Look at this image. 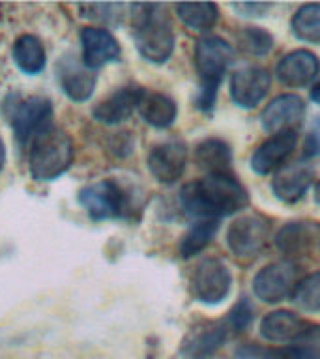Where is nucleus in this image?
Wrapping results in <instances>:
<instances>
[{"label":"nucleus","mask_w":320,"mask_h":359,"mask_svg":"<svg viewBox=\"0 0 320 359\" xmlns=\"http://www.w3.org/2000/svg\"><path fill=\"white\" fill-rule=\"evenodd\" d=\"M139 112L146 123L154 128H168L176 120V103L159 92H146L139 103Z\"/></svg>","instance_id":"nucleus-25"},{"label":"nucleus","mask_w":320,"mask_h":359,"mask_svg":"<svg viewBox=\"0 0 320 359\" xmlns=\"http://www.w3.org/2000/svg\"><path fill=\"white\" fill-rule=\"evenodd\" d=\"M313 178L314 172L309 165L294 163V165L279 168V172L275 174L274 182H272V189H274V195L279 201L292 204V202H298L307 193Z\"/></svg>","instance_id":"nucleus-19"},{"label":"nucleus","mask_w":320,"mask_h":359,"mask_svg":"<svg viewBox=\"0 0 320 359\" xmlns=\"http://www.w3.org/2000/svg\"><path fill=\"white\" fill-rule=\"evenodd\" d=\"M81 10L86 13L84 17L95 19V21L103 22H116L120 19V11L124 10V6L120 4H83Z\"/></svg>","instance_id":"nucleus-32"},{"label":"nucleus","mask_w":320,"mask_h":359,"mask_svg":"<svg viewBox=\"0 0 320 359\" xmlns=\"http://www.w3.org/2000/svg\"><path fill=\"white\" fill-rule=\"evenodd\" d=\"M6 114L19 144L22 146L30 144L34 137H38L44 129L53 126L51 101L39 95H32L27 100L15 97L13 105H6Z\"/></svg>","instance_id":"nucleus-5"},{"label":"nucleus","mask_w":320,"mask_h":359,"mask_svg":"<svg viewBox=\"0 0 320 359\" xmlns=\"http://www.w3.org/2000/svg\"><path fill=\"white\" fill-rule=\"evenodd\" d=\"M298 135L296 131H285V133L274 135L272 139L258 146L257 151L251 157V168L257 174H269L283 168V163L291 157L292 150L296 148Z\"/></svg>","instance_id":"nucleus-17"},{"label":"nucleus","mask_w":320,"mask_h":359,"mask_svg":"<svg viewBox=\"0 0 320 359\" xmlns=\"http://www.w3.org/2000/svg\"><path fill=\"white\" fill-rule=\"evenodd\" d=\"M232 60V49L223 38L208 36L196 41L195 64L201 77V90L196 97V107L201 111H212L218 97V88L223 81L227 67Z\"/></svg>","instance_id":"nucleus-4"},{"label":"nucleus","mask_w":320,"mask_h":359,"mask_svg":"<svg viewBox=\"0 0 320 359\" xmlns=\"http://www.w3.org/2000/svg\"><path fill=\"white\" fill-rule=\"evenodd\" d=\"M320 62L311 50H294L277 66V79L286 86H305L319 75Z\"/></svg>","instance_id":"nucleus-20"},{"label":"nucleus","mask_w":320,"mask_h":359,"mask_svg":"<svg viewBox=\"0 0 320 359\" xmlns=\"http://www.w3.org/2000/svg\"><path fill=\"white\" fill-rule=\"evenodd\" d=\"M229 335L225 322H202L184 339L182 355L185 359H210L227 342Z\"/></svg>","instance_id":"nucleus-12"},{"label":"nucleus","mask_w":320,"mask_h":359,"mask_svg":"<svg viewBox=\"0 0 320 359\" xmlns=\"http://www.w3.org/2000/svg\"><path fill=\"white\" fill-rule=\"evenodd\" d=\"M307 330V324L291 311H274L264 316L260 324V335L272 342H292Z\"/></svg>","instance_id":"nucleus-22"},{"label":"nucleus","mask_w":320,"mask_h":359,"mask_svg":"<svg viewBox=\"0 0 320 359\" xmlns=\"http://www.w3.org/2000/svg\"><path fill=\"white\" fill-rule=\"evenodd\" d=\"M298 266L288 262H274L268 264L255 275L253 279V292L258 299L266 303L283 302L285 297L294 294L298 286Z\"/></svg>","instance_id":"nucleus-8"},{"label":"nucleus","mask_w":320,"mask_h":359,"mask_svg":"<svg viewBox=\"0 0 320 359\" xmlns=\"http://www.w3.org/2000/svg\"><path fill=\"white\" fill-rule=\"evenodd\" d=\"M79 202L94 221L124 217L129 204L126 191L112 180H101L83 187L79 191Z\"/></svg>","instance_id":"nucleus-6"},{"label":"nucleus","mask_w":320,"mask_h":359,"mask_svg":"<svg viewBox=\"0 0 320 359\" xmlns=\"http://www.w3.org/2000/svg\"><path fill=\"white\" fill-rule=\"evenodd\" d=\"M311 100L316 101V103H320V81L313 86V90H311Z\"/></svg>","instance_id":"nucleus-35"},{"label":"nucleus","mask_w":320,"mask_h":359,"mask_svg":"<svg viewBox=\"0 0 320 359\" xmlns=\"http://www.w3.org/2000/svg\"><path fill=\"white\" fill-rule=\"evenodd\" d=\"M238 43L241 45V49L249 53L253 56H264L268 55L272 47H274V38L272 34L266 32L264 28H244L238 34Z\"/></svg>","instance_id":"nucleus-30"},{"label":"nucleus","mask_w":320,"mask_h":359,"mask_svg":"<svg viewBox=\"0 0 320 359\" xmlns=\"http://www.w3.org/2000/svg\"><path fill=\"white\" fill-rule=\"evenodd\" d=\"M81 45H83V64L92 72L120 58V45L105 28H83Z\"/></svg>","instance_id":"nucleus-15"},{"label":"nucleus","mask_w":320,"mask_h":359,"mask_svg":"<svg viewBox=\"0 0 320 359\" xmlns=\"http://www.w3.org/2000/svg\"><path fill=\"white\" fill-rule=\"evenodd\" d=\"M232 277L229 268L219 258H206L202 260L193 271L191 288L201 303L218 305L229 296Z\"/></svg>","instance_id":"nucleus-9"},{"label":"nucleus","mask_w":320,"mask_h":359,"mask_svg":"<svg viewBox=\"0 0 320 359\" xmlns=\"http://www.w3.org/2000/svg\"><path fill=\"white\" fill-rule=\"evenodd\" d=\"M180 21L193 30H210L218 22L219 10L212 2L201 4H178L176 6Z\"/></svg>","instance_id":"nucleus-28"},{"label":"nucleus","mask_w":320,"mask_h":359,"mask_svg":"<svg viewBox=\"0 0 320 359\" xmlns=\"http://www.w3.org/2000/svg\"><path fill=\"white\" fill-rule=\"evenodd\" d=\"M187 165V150L182 142H163L152 148L148 156V168L152 176L161 184H174L182 178Z\"/></svg>","instance_id":"nucleus-14"},{"label":"nucleus","mask_w":320,"mask_h":359,"mask_svg":"<svg viewBox=\"0 0 320 359\" xmlns=\"http://www.w3.org/2000/svg\"><path fill=\"white\" fill-rule=\"evenodd\" d=\"M75 150L64 129L49 126L28 144V167L34 180L51 182L72 167Z\"/></svg>","instance_id":"nucleus-3"},{"label":"nucleus","mask_w":320,"mask_h":359,"mask_svg":"<svg viewBox=\"0 0 320 359\" xmlns=\"http://www.w3.org/2000/svg\"><path fill=\"white\" fill-rule=\"evenodd\" d=\"M145 95V88L140 86H124L114 94L105 97L94 107V118L98 122L114 126L128 120L135 111H139V103Z\"/></svg>","instance_id":"nucleus-16"},{"label":"nucleus","mask_w":320,"mask_h":359,"mask_svg":"<svg viewBox=\"0 0 320 359\" xmlns=\"http://www.w3.org/2000/svg\"><path fill=\"white\" fill-rule=\"evenodd\" d=\"M303 156L305 157L320 156V116H316V120H314L311 129H309L307 137H305Z\"/></svg>","instance_id":"nucleus-33"},{"label":"nucleus","mask_w":320,"mask_h":359,"mask_svg":"<svg viewBox=\"0 0 320 359\" xmlns=\"http://www.w3.org/2000/svg\"><path fill=\"white\" fill-rule=\"evenodd\" d=\"M11 55H13V62L17 64V67L27 75H36L41 72L45 67V60H47L44 43L32 34L19 36L13 43Z\"/></svg>","instance_id":"nucleus-24"},{"label":"nucleus","mask_w":320,"mask_h":359,"mask_svg":"<svg viewBox=\"0 0 320 359\" xmlns=\"http://www.w3.org/2000/svg\"><path fill=\"white\" fill-rule=\"evenodd\" d=\"M320 240V224L311 221L286 223L275 236V245L286 257H300L311 251Z\"/></svg>","instance_id":"nucleus-18"},{"label":"nucleus","mask_w":320,"mask_h":359,"mask_svg":"<svg viewBox=\"0 0 320 359\" xmlns=\"http://www.w3.org/2000/svg\"><path fill=\"white\" fill-rule=\"evenodd\" d=\"M253 320V307L251 303L247 297H240V302L236 303L234 307L230 309L229 316L225 320V325L229 327L230 333H241V331H246V327H249Z\"/></svg>","instance_id":"nucleus-31"},{"label":"nucleus","mask_w":320,"mask_h":359,"mask_svg":"<svg viewBox=\"0 0 320 359\" xmlns=\"http://www.w3.org/2000/svg\"><path fill=\"white\" fill-rule=\"evenodd\" d=\"M292 296L303 311H320V271L300 280Z\"/></svg>","instance_id":"nucleus-29"},{"label":"nucleus","mask_w":320,"mask_h":359,"mask_svg":"<svg viewBox=\"0 0 320 359\" xmlns=\"http://www.w3.org/2000/svg\"><path fill=\"white\" fill-rule=\"evenodd\" d=\"M131 25L137 49L152 64H163L174 50L173 25L161 4L131 6Z\"/></svg>","instance_id":"nucleus-2"},{"label":"nucleus","mask_w":320,"mask_h":359,"mask_svg":"<svg viewBox=\"0 0 320 359\" xmlns=\"http://www.w3.org/2000/svg\"><path fill=\"white\" fill-rule=\"evenodd\" d=\"M219 224L215 219H204V221H196L191 226L185 236L182 238L180 243V255L184 258H191L199 255L201 251L206 249V245L212 241V238L218 234Z\"/></svg>","instance_id":"nucleus-26"},{"label":"nucleus","mask_w":320,"mask_h":359,"mask_svg":"<svg viewBox=\"0 0 320 359\" xmlns=\"http://www.w3.org/2000/svg\"><path fill=\"white\" fill-rule=\"evenodd\" d=\"M272 77L264 67H241L230 77V97L241 109H253L268 94Z\"/></svg>","instance_id":"nucleus-10"},{"label":"nucleus","mask_w":320,"mask_h":359,"mask_svg":"<svg viewBox=\"0 0 320 359\" xmlns=\"http://www.w3.org/2000/svg\"><path fill=\"white\" fill-rule=\"evenodd\" d=\"M292 32L307 43H320V4H305L292 17Z\"/></svg>","instance_id":"nucleus-27"},{"label":"nucleus","mask_w":320,"mask_h":359,"mask_svg":"<svg viewBox=\"0 0 320 359\" xmlns=\"http://www.w3.org/2000/svg\"><path fill=\"white\" fill-rule=\"evenodd\" d=\"M236 11H240L244 17H262L269 10V4H260V2H241V4H232Z\"/></svg>","instance_id":"nucleus-34"},{"label":"nucleus","mask_w":320,"mask_h":359,"mask_svg":"<svg viewBox=\"0 0 320 359\" xmlns=\"http://www.w3.org/2000/svg\"><path fill=\"white\" fill-rule=\"evenodd\" d=\"M260 359H320V325H307V330L286 346L258 350Z\"/></svg>","instance_id":"nucleus-21"},{"label":"nucleus","mask_w":320,"mask_h":359,"mask_svg":"<svg viewBox=\"0 0 320 359\" xmlns=\"http://www.w3.org/2000/svg\"><path fill=\"white\" fill-rule=\"evenodd\" d=\"M269 232H272V226L266 217L257 213L241 215L229 226L227 245L234 257L253 258L268 243Z\"/></svg>","instance_id":"nucleus-7"},{"label":"nucleus","mask_w":320,"mask_h":359,"mask_svg":"<svg viewBox=\"0 0 320 359\" xmlns=\"http://www.w3.org/2000/svg\"><path fill=\"white\" fill-rule=\"evenodd\" d=\"M4 163H6V148L2 139H0V172H2V168H4Z\"/></svg>","instance_id":"nucleus-36"},{"label":"nucleus","mask_w":320,"mask_h":359,"mask_svg":"<svg viewBox=\"0 0 320 359\" xmlns=\"http://www.w3.org/2000/svg\"><path fill=\"white\" fill-rule=\"evenodd\" d=\"M314 201H316V204H320V182L316 184V189H314Z\"/></svg>","instance_id":"nucleus-37"},{"label":"nucleus","mask_w":320,"mask_h":359,"mask_svg":"<svg viewBox=\"0 0 320 359\" xmlns=\"http://www.w3.org/2000/svg\"><path fill=\"white\" fill-rule=\"evenodd\" d=\"M195 161L208 174H230L232 151L225 140L206 139L196 146Z\"/></svg>","instance_id":"nucleus-23"},{"label":"nucleus","mask_w":320,"mask_h":359,"mask_svg":"<svg viewBox=\"0 0 320 359\" xmlns=\"http://www.w3.org/2000/svg\"><path fill=\"white\" fill-rule=\"evenodd\" d=\"M305 116V103L300 95L285 94L269 101V105L264 109L262 126L269 133H285V131H296Z\"/></svg>","instance_id":"nucleus-13"},{"label":"nucleus","mask_w":320,"mask_h":359,"mask_svg":"<svg viewBox=\"0 0 320 359\" xmlns=\"http://www.w3.org/2000/svg\"><path fill=\"white\" fill-rule=\"evenodd\" d=\"M56 77L64 94L72 101L83 103L94 94L95 73L84 66L83 60H79L75 55L62 56V60L56 64Z\"/></svg>","instance_id":"nucleus-11"},{"label":"nucleus","mask_w":320,"mask_h":359,"mask_svg":"<svg viewBox=\"0 0 320 359\" xmlns=\"http://www.w3.org/2000/svg\"><path fill=\"white\" fill-rule=\"evenodd\" d=\"M249 196L244 185L230 174H208L180 191V204L185 215L199 221L221 219L247 206Z\"/></svg>","instance_id":"nucleus-1"}]
</instances>
